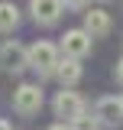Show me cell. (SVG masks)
Instances as JSON below:
<instances>
[{"instance_id": "6da1fadb", "label": "cell", "mask_w": 123, "mask_h": 130, "mask_svg": "<svg viewBox=\"0 0 123 130\" xmlns=\"http://www.w3.org/2000/svg\"><path fill=\"white\" fill-rule=\"evenodd\" d=\"M29 65L39 75H55L58 72V49L52 46V42H46V39L32 42L29 46Z\"/></svg>"}, {"instance_id": "7a4b0ae2", "label": "cell", "mask_w": 123, "mask_h": 130, "mask_svg": "<svg viewBox=\"0 0 123 130\" xmlns=\"http://www.w3.org/2000/svg\"><path fill=\"white\" fill-rule=\"evenodd\" d=\"M0 65H3L7 72H23V68L29 65V49H23L16 39L3 42V46H0Z\"/></svg>"}, {"instance_id": "3957f363", "label": "cell", "mask_w": 123, "mask_h": 130, "mask_svg": "<svg viewBox=\"0 0 123 130\" xmlns=\"http://www.w3.org/2000/svg\"><path fill=\"white\" fill-rule=\"evenodd\" d=\"M13 107L19 114H36L42 107V91H39V85H19L13 91Z\"/></svg>"}, {"instance_id": "277c9868", "label": "cell", "mask_w": 123, "mask_h": 130, "mask_svg": "<svg viewBox=\"0 0 123 130\" xmlns=\"http://www.w3.org/2000/svg\"><path fill=\"white\" fill-rule=\"evenodd\" d=\"M55 114L65 117V120L81 117V114H84V101H81V94H78V91H68V88H62L58 94H55Z\"/></svg>"}, {"instance_id": "5b68a950", "label": "cell", "mask_w": 123, "mask_h": 130, "mask_svg": "<svg viewBox=\"0 0 123 130\" xmlns=\"http://www.w3.org/2000/svg\"><path fill=\"white\" fill-rule=\"evenodd\" d=\"M62 49H65L68 59L88 55V52H91V32H88V29H68L65 39H62Z\"/></svg>"}, {"instance_id": "8992f818", "label": "cell", "mask_w": 123, "mask_h": 130, "mask_svg": "<svg viewBox=\"0 0 123 130\" xmlns=\"http://www.w3.org/2000/svg\"><path fill=\"white\" fill-rule=\"evenodd\" d=\"M29 10H32V20H36V23L52 26V23L62 16V0H32Z\"/></svg>"}, {"instance_id": "52a82bcc", "label": "cell", "mask_w": 123, "mask_h": 130, "mask_svg": "<svg viewBox=\"0 0 123 130\" xmlns=\"http://www.w3.org/2000/svg\"><path fill=\"white\" fill-rule=\"evenodd\" d=\"M94 117L104 120V124H117V120H123V101H120V98H100L97 107H94Z\"/></svg>"}, {"instance_id": "ba28073f", "label": "cell", "mask_w": 123, "mask_h": 130, "mask_svg": "<svg viewBox=\"0 0 123 130\" xmlns=\"http://www.w3.org/2000/svg\"><path fill=\"white\" fill-rule=\"evenodd\" d=\"M84 29L91 32V36L110 32V13L107 10H91V13H84Z\"/></svg>"}, {"instance_id": "9c48e42d", "label": "cell", "mask_w": 123, "mask_h": 130, "mask_svg": "<svg viewBox=\"0 0 123 130\" xmlns=\"http://www.w3.org/2000/svg\"><path fill=\"white\" fill-rule=\"evenodd\" d=\"M55 75H58V81L65 88H71V85L81 78V62H78V59H65V62H58V72H55Z\"/></svg>"}, {"instance_id": "30bf717a", "label": "cell", "mask_w": 123, "mask_h": 130, "mask_svg": "<svg viewBox=\"0 0 123 130\" xmlns=\"http://www.w3.org/2000/svg\"><path fill=\"white\" fill-rule=\"evenodd\" d=\"M16 23H19V10H16L10 0H3V3H0V32L16 29Z\"/></svg>"}, {"instance_id": "8fae6325", "label": "cell", "mask_w": 123, "mask_h": 130, "mask_svg": "<svg viewBox=\"0 0 123 130\" xmlns=\"http://www.w3.org/2000/svg\"><path fill=\"white\" fill-rule=\"evenodd\" d=\"M71 124H75L71 130H97V124H100V120H97V117H88V114H81V117H75Z\"/></svg>"}, {"instance_id": "7c38bea8", "label": "cell", "mask_w": 123, "mask_h": 130, "mask_svg": "<svg viewBox=\"0 0 123 130\" xmlns=\"http://www.w3.org/2000/svg\"><path fill=\"white\" fill-rule=\"evenodd\" d=\"M113 75H117V81H123V59L117 62V72H113Z\"/></svg>"}, {"instance_id": "4fadbf2b", "label": "cell", "mask_w": 123, "mask_h": 130, "mask_svg": "<svg viewBox=\"0 0 123 130\" xmlns=\"http://www.w3.org/2000/svg\"><path fill=\"white\" fill-rule=\"evenodd\" d=\"M62 3H68V7H84L88 0H62Z\"/></svg>"}, {"instance_id": "5bb4252c", "label": "cell", "mask_w": 123, "mask_h": 130, "mask_svg": "<svg viewBox=\"0 0 123 130\" xmlns=\"http://www.w3.org/2000/svg\"><path fill=\"white\" fill-rule=\"evenodd\" d=\"M49 130H68V127H65V124H55V127H49Z\"/></svg>"}, {"instance_id": "9a60e30c", "label": "cell", "mask_w": 123, "mask_h": 130, "mask_svg": "<svg viewBox=\"0 0 123 130\" xmlns=\"http://www.w3.org/2000/svg\"><path fill=\"white\" fill-rule=\"evenodd\" d=\"M0 130H10V124H7V120H0Z\"/></svg>"}, {"instance_id": "2e32d148", "label": "cell", "mask_w": 123, "mask_h": 130, "mask_svg": "<svg viewBox=\"0 0 123 130\" xmlns=\"http://www.w3.org/2000/svg\"><path fill=\"white\" fill-rule=\"evenodd\" d=\"M120 101H123V98H120Z\"/></svg>"}]
</instances>
